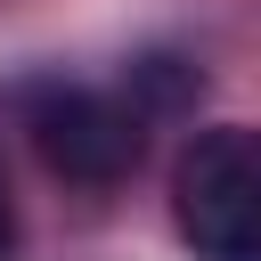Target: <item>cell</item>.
Here are the masks:
<instances>
[{
	"label": "cell",
	"mask_w": 261,
	"mask_h": 261,
	"mask_svg": "<svg viewBox=\"0 0 261 261\" xmlns=\"http://www.w3.org/2000/svg\"><path fill=\"white\" fill-rule=\"evenodd\" d=\"M171 212L196 261H261V130H196L171 171Z\"/></svg>",
	"instance_id": "7a4b0ae2"
},
{
	"label": "cell",
	"mask_w": 261,
	"mask_h": 261,
	"mask_svg": "<svg viewBox=\"0 0 261 261\" xmlns=\"http://www.w3.org/2000/svg\"><path fill=\"white\" fill-rule=\"evenodd\" d=\"M16 122L41 147V163L73 188H114L147 147V106L130 90H90V82H24Z\"/></svg>",
	"instance_id": "6da1fadb"
},
{
	"label": "cell",
	"mask_w": 261,
	"mask_h": 261,
	"mask_svg": "<svg viewBox=\"0 0 261 261\" xmlns=\"http://www.w3.org/2000/svg\"><path fill=\"white\" fill-rule=\"evenodd\" d=\"M16 253V204H8V179H0V261Z\"/></svg>",
	"instance_id": "3957f363"
}]
</instances>
